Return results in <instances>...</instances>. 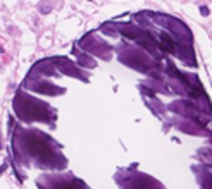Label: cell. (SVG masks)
<instances>
[{"instance_id": "obj_3", "label": "cell", "mask_w": 212, "mask_h": 189, "mask_svg": "<svg viewBox=\"0 0 212 189\" xmlns=\"http://www.w3.org/2000/svg\"><path fill=\"white\" fill-rule=\"evenodd\" d=\"M90 2H92V0H90Z\"/></svg>"}, {"instance_id": "obj_2", "label": "cell", "mask_w": 212, "mask_h": 189, "mask_svg": "<svg viewBox=\"0 0 212 189\" xmlns=\"http://www.w3.org/2000/svg\"><path fill=\"white\" fill-rule=\"evenodd\" d=\"M200 14H202V16H209V14H210V11H209V7H205V5H202V7H200Z\"/></svg>"}, {"instance_id": "obj_1", "label": "cell", "mask_w": 212, "mask_h": 189, "mask_svg": "<svg viewBox=\"0 0 212 189\" xmlns=\"http://www.w3.org/2000/svg\"><path fill=\"white\" fill-rule=\"evenodd\" d=\"M50 11H52V7H50L49 4H45V5H40V14H49Z\"/></svg>"}]
</instances>
